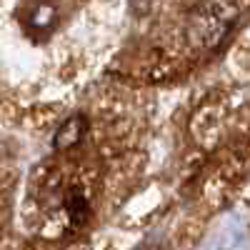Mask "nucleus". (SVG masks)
<instances>
[{
  "label": "nucleus",
  "mask_w": 250,
  "mask_h": 250,
  "mask_svg": "<svg viewBox=\"0 0 250 250\" xmlns=\"http://www.w3.org/2000/svg\"><path fill=\"white\" fill-rule=\"evenodd\" d=\"M85 133H88V118L83 115V113L68 115L65 120L60 123V128L55 130V135H53V150H55V153H68V150H73L75 145L83 143Z\"/></svg>",
  "instance_id": "f03ea898"
},
{
  "label": "nucleus",
  "mask_w": 250,
  "mask_h": 250,
  "mask_svg": "<svg viewBox=\"0 0 250 250\" xmlns=\"http://www.w3.org/2000/svg\"><path fill=\"white\" fill-rule=\"evenodd\" d=\"M128 3H130V10H133L138 18H145V15H150L155 0H128Z\"/></svg>",
  "instance_id": "20e7f679"
},
{
  "label": "nucleus",
  "mask_w": 250,
  "mask_h": 250,
  "mask_svg": "<svg viewBox=\"0 0 250 250\" xmlns=\"http://www.w3.org/2000/svg\"><path fill=\"white\" fill-rule=\"evenodd\" d=\"M235 0H200L185 23L188 43L195 50H218L238 20Z\"/></svg>",
  "instance_id": "f257e3e1"
},
{
  "label": "nucleus",
  "mask_w": 250,
  "mask_h": 250,
  "mask_svg": "<svg viewBox=\"0 0 250 250\" xmlns=\"http://www.w3.org/2000/svg\"><path fill=\"white\" fill-rule=\"evenodd\" d=\"M62 210H65L70 230H78V228H83L90 220V203L78 188H70L65 193V198H62Z\"/></svg>",
  "instance_id": "7ed1b4c3"
}]
</instances>
